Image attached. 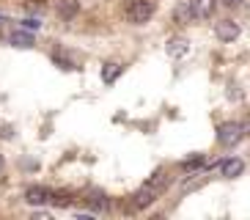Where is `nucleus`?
<instances>
[{
  "label": "nucleus",
  "mask_w": 250,
  "mask_h": 220,
  "mask_svg": "<svg viewBox=\"0 0 250 220\" xmlns=\"http://www.w3.org/2000/svg\"><path fill=\"white\" fill-rule=\"evenodd\" d=\"M39 8H42V3H33V0L28 3V11H39Z\"/></svg>",
  "instance_id": "412c9836"
},
{
  "label": "nucleus",
  "mask_w": 250,
  "mask_h": 220,
  "mask_svg": "<svg viewBox=\"0 0 250 220\" xmlns=\"http://www.w3.org/2000/svg\"><path fill=\"white\" fill-rule=\"evenodd\" d=\"M228 96H231L234 102H239V99H242V91H239V86H231V88H228Z\"/></svg>",
  "instance_id": "f3484780"
},
{
  "label": "nucleus",
  "mask_w": 250,
  "mask_h": 220,
  "mask_svg": "<svg viewBox=\"0 0 250 220\" xmlns=\"http://www.w3.org/2000/svg\"><path fill=\"white\" fill-rule=\"evenodd\" d=\"M50 198H52V193H50V190H44V187H30V190L25 193V201H28V204H33V206L47 204Z\"/></svg>",
  "instance_id": "6e6552de"
},
{
  "label": "nucleus",
  "mask_w": 250,
  "mask_h": 220,
  "mask_svg": "<svg viewBox=\"0 0 250 220\" xmlns=\"http://www.w3.org/2000/svg\"><path fill=\"white\" fill-rule=\"evenodd\" d=\"M154 14V3L151 0H132L129 8H126V22H132V25H146Z\"/></svg>",
  "instance_id": "f03ea898"
},
{
  "label": "nucleus",
  "mask_w": 250,
  "mask_h": 220,
  "mask_svg": "<svg viewBox=\"0 0 250 220\" xmlns=\"http://www.w3.org/2000/svg\"><path fill=\"white\" fill-rule=\"evenodd\" d=\"M239 127H242V132H245V135H248V138H250V113H248V116H245V121H242V124H239Z\"/></svg>",
  "instance_id": "6ab92c4d"
},
{
  "label": "nucleus",
  "mask_w": 250,
  "mask_h": 220,
  "mask_svg": "<svg viewBox=\"0 0 250 220\" xmlns=\"http://www.w3.org/2000/svg\"><path fill=\"white\" fill-rule=\"evenodd\" d=\"M121 72H124V66H121V64H104L102 66V80L104 83H116Z\"/></svg>",
  "instance_id": "ddd939ff"
},
{
  "label": "nucleus",
  "mask_w": 250,
  "mask_h": 220,
  "mask_svg": "<svg viewBox=\"0 0 250 220\" xmlns=\"http://www.w3.org/2000/svg\"><path fill=\"white\" fill-rule=\"evenodd\" d=\"M55 64H58L61 69H74V66H72V61H63V58H58V55H55Z\"/></svg>",
  "instance_id": "a211bd4d"
},
{
  "label": "nucleus",
  "mask_w": 250,
  "mask_h": 220,
  "mask_svg": "<svg viewBox=\"0 0 250 220\" xmlns=\"http://www.w3.org/2000/svg\"><path fill=\"white\" fill-rule=\"evenodd\" d=\"M22 25H25L28 30H39V28H42V22H39V20H33V17H28V20H25Z\"/></svg>",
  "instance_id": "dca6fc26"
},
{
  "label": "nucleus",
  "mask_w": 250,
  "mask_h": 220,
  "mask_svg": "<svg viewBox=\"0 0 250 220\" xmlns=\"http://www.w3.org/2000/svg\"><path fill=\"white\" fill-rule=\"evenodd\" d=\"M165 187H168V176L162 174V171H157L148 182L140 184V190L132 196V209H146V206H151Z\"/></svg>",
  "instance_id": "f257e3e1"
},
{
  "label": "nucleus",
  "mask_w": 250,
  "mask_h": 220,
  "mask_svg": "<svg viewBox=\"0 0 250 220\" xmlns=\"http://www.w3.org/2000/svg\"><path fill=\"white\" fill-rule=\"evenodd\" d=\"M242 171H245V162L239 157H228V160L220 162V174L226 179H236V176H242Z\"/></svg>",
  "instance_id": "423d86ee"
},
{
  "label": "nucleus",
  "mask_w": 250,
  "mask_h": 220,
  "mask_svg": "<svg viewBox=\"0 0 250 220\" xmlns=\"http://www.w3.org/2000/svg\"><path fill=\"white\" fill-rule=\"evenodd\" d=\"M0 168H3V160H0Z\"/></svg>",
  "instance_id": "4be33fe9"
},
{
  "label": "nucleus",
  "mask_w": 250,
  "mask_h": 220,
  "mask_svg": "<svg viewBox=\"0 0 250 220\" xmlns=\"http://www.w3.org/2000/svg\"><path fill=\"white\" fill-rule=\"evenodd\" d=\"M50 201L55 206H72V196H69V193H52Z\"/></svg>",
  "instance_id": "2eb2a0df"
},
{
  "label": "nucleus",
  "mask_w": 250,
  "mask_h": 220,
  "mask_svg": "<svg viewBox=\"0 0 250 220\" xmlns=\"http://www.w3.org/2000/svg\"><path fill=\"white\" fill-rule=\"evenodd\" d=\"M245 138V132H242V127L236 124V121H226V124H220L217 127V140H220L223 146H236L239 140Z\"/></svg>",
  "instance_id": "7ed1b4c3"
},
{
  "label": "nucleus",
  "mask_w": 250,
  "mask_h": 220,
  "mask_svg": "<svg viewBox=\"0 0 250 220\" xmlns=\"http://www.w3.org/2000/svg\"><path fill=\"white\" fill-rule=\"evenodd\" d=\"M192 20H209L217 8V0H190Z\"/></svg>",
  "instance_id": "39448f33"
},
{
  "label": "nucleus",
  "mask_w": 250,
  "mask_h": 220,
  "mask_svg": "<svg viewBox=\"0 0 250 220\" xmlns=\"http://www.w3.org/2000/svg\"><path fill=\"white\" fill-rule=\"evenodd\" d=\"M77 11H80L77 0H58V17L61 20H72V17H77Z\"/></svg>",
  "instance_id": "f8f14e48"
},
{
  "label": "nucleus",
  "mask_w": 250,
  "mask_h": 220,
  "mask_svg": "<svg viewBox=\"0 0 250 220\" xmlns=\"http://www.w3.org/2000/svg\"><path fill=\"white\" fill-rule=\"evenodd\" d=\"M165 50H168L170 58H184V55H187V50H190V42H187L184 36H173L168 42V47H165Z\"/></svg>",
  "instance_id": "0eeeda50"
},
{
  "label": "nucleus",
  "mask_w": 250,
  "mask_h": 220,
  "mask_svg": "<svg viewBox=\"0 0 250 220\" xmlns=\"http://www.w3.org/2000/svg\"><path fill=\"white\" fill-rule=\"evenodd\" d=\"M223 6H228V8H236V6H242V0H223Z\"/></svg>",
  "instance_id": "aec40b11"
},
{
  "label": "nucleus",
  "mask_w": 250,
  "mask_h": 220,
  "mask_svg": "<svg viewBox=\"0 0 250 220\" xmlns=\"http://www.w3.org/2000/svg\"><path fill=\"white\" fill-rule=\"evenodd\" d=\"M204 165H206V160L201 157V154H195V157H190V160L182 162V171H198V168H204Z\"/></svg>",
  "instance_id": "4468645a"
},
{
  "label": "nucleus",
  "mask_w": 250,
  "mask_h": 220,
  "mask_svg": "<svg viewBox=\"0 0 250 220\" xmlns=\"http://www.w3.org/2000/svg\"><path fill=\"white\" fill-rule=\"evenodd\" d=\"M85 201H88V206H94L96 212H107V209H110V201H107V196H104V193H99V190H91Z\"/></svg>",
  "instance_id": "1a4fd4ad"
},
{
  "label": "nucleus",
  "mask_w": 250,
  "mask_h": 220,
  "mask_svg": "<svg viewBox=\"0 0 250 220\" xmlns=\"http://www.w3.org/2000/svg\"><path fill=\"white\" fill-rule=\"evenodd\" d=\"M173 20H176L179 25H190V22H192V8H190V0H184V3H179V6L173 8Z\"/></svg>",
  "instance_id": "9b49d317"
},
{
  "label": "nucleus",
  "mask_w": 250,
  "mask_h": 220,
  "mask_svg": "<svg viewBox=\"0 0 250 220\" xmlns=\"http://www.w3.org/2000/svg\"><path fill=\"white\" fill-rule=\"evenodd\" d=\"M8 42L14 44V47H20V50L33 47V36H30V30H14V33L8 36Z\"/></svg>",
  "instance_id": "9d476101"
},
{
  "label": "nucleus",
  "mask_w": 250,
  "mask_h": 220,
  "mask_svg": "<svg viewBox=\"0 0 250 220\" xmlns=\"http://www.w3.org/2000/svg\"><path fill=\"white\" fill-rule=\"evenodd\" d=\"M214 33H217L220 42H236V39H239V25H236L234 20H223V22L214 25Z\"/></svg>",
  "instance_id": "20e7f679"
}]
</instances>
